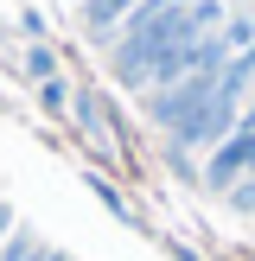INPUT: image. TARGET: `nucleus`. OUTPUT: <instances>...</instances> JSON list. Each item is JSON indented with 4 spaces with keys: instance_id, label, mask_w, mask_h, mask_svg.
Wrapping results in <instances>:
<instances>
[{
    "instance_id": "0eeeda50",
    "label": "nucleus",
    "mask_w": 255,
    "mask_h": 261,
    "mask_svg": "<svg viewBox=\"0 0 255 261\" xmlns=\"http://www.w3.org/2000/svg\"><path fill=\"white\" fill-rule=\"evenodd\" d=\"M32 261H64V255H58V249H38V255H32Z\"/></svg>"
},
{
    "instance_id": "423d86ee",
    "label": "nucleus",
    "mask_w": 255,
    "mask_h": 261,
    "mask_svg": "<svg viewBox=\"0 0 255 261\" xmlns=\"http://www.w3.org/2000/svg\"><path fill=\"white\" fill-rule=\"evenodd\" d=\"M7 236H13V211L0 204V242H7Z\"/></svg>"
},
{
    "instance_id": "6e6552de",
    "label": "nucleus",
    "mask_w": 255,
    "mask_h": 261,
    "mask_svg": "<svg viewBox=\"0 0 255 261\" xmlns=\"http://www.w3.org/2000/svg\"><path fill=\"white\" fill-rule=\"evenodd\" d=\"M242 121H255V96H249V109H242Z\"/></svg>"
},
{
    "instance_id": "39448f33",
    "label": "nucleus",
    "mask_w": 255,
    "mask_h": 261,
    "mask_svg": "<svg viewBox=\"0 0 255 261\" xmlns=\"http://www.w3.org/2000/svg\"><path fill=\"white\" fill-rule=\"evenodd\" d=\"M38 102H45L51 115H64V109H70V89H64L58 76H51V83H38Z\"/></svg>"
},
{
    "instance_id": "20e7f679",
    "label": "nucleus",
    "mask_w": 255,
    "mask_h": 261,
    "mask_svg": "<svg viewBox=\"0 0 255 261\" xmlns=\"http://www.w3.org/2000/svg\"><path fill=\"white\" fill-rule=\"evenodd\" d=\"M26 70H32L38 83H51V76H58V58H51L45 45H32V51H26Z\"/></svg>"
},
{
    "instance_id": "f257e3e1",
    "label": "nucleus",
    "mask_w": 255,
    "mask_h": 261,
    "mask_svg": "<svg viewBox=\"0 0 255 261\" xmlns=\"http://www.w3.org/2000/svg\"><path fill=\"white\" fill-rule=\"evenodd\" d=\"M249 172H255V121H242L217 153H204L198 178H204V191H217V198H223V191H230V185H242Z\"/></svg>"
},
{
    "instance_id": "7ed1b4c3",
    "label": "nucleus",
    "mask_w": 255,
    "mask_h": 261,
    "mask_svg": "<svg viewBox=\"0 0 255 261\" xmlns=\"http://www.w3.org/2000/svg\"><path fill=\"white\" fill-rule=\"evenodd\" d=\"M32 255H38V242L26 236V229H13V236L0 242V261H32Z\"/></svg>"
},
{
    "instance_id": "f03ea898",
    "label": "nucleus",
    "mask_w": 255,
    "mask_h": 261,
    "mask_svg": "<svg viewBox=\"0 0 255 261\" xmlns=\"http://www.w3.org/2000/svg\"><path fill=\"white\" fill-rule=\"evenodd\" d=\"M134 7H140V0H83V25H89V38H102V45H109Z\"/></svg>"
}]
</instances>
